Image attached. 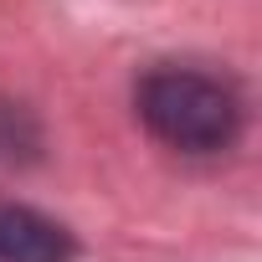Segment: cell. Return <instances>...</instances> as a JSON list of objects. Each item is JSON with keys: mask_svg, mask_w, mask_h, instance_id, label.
Listing matches in <instances>:
<instances>
[{"mask_svg": "<svg viewBox=\"0 0 262 262\" xmlns=\"http://www.w3.org/2000/svg\"><path fill=\"white\" fill-rule=\"evenodd\" d=\"M139 118L144 128L185 155H216L242 128V98L231 82L195 72V67H155L139 82Z\"/></svg>", "mask_w": 262, "mask_h": 262, "instance_id": "obj_1", "label": "cell"}, {"mask_svg": "<svg viewBox=\"0 0 262 262\" xmlns=\"http://www.w3.org/2000/svg\"><path fill=\"white\" fill-rule=\"evenodd\" d=\"M72 242L57 221L26 211V206H0V262H67Z\"/></svg>", "mask_w": 262, "mask_h": 262, "instance_id": "obj_2", "label": "cell"}]
</instances>
